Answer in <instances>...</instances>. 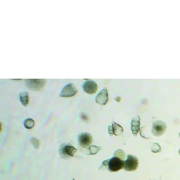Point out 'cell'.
I'll return each mask as SVG.
<instances>
[{"label":"cell","instance_id":"11","mask_svg":"<svg viewBox=\"0 0 180 180\" xmlns=\"http://www.w3.org/2000/svg\"><path fill=\"white\" fill-rule=\"evenodd\" d=\"M140 125V119L138 116H137L135 118L132 120L131 123V129L132 132L135 135H136L138 132Z\"/></svg>","mask_w":180,"mask_h":180},{"label":"cell","instance_id":"18","mask_svg":"<svg viewBox=\"0 0 180 180\" xmlns=\"http://www.w3.org/2000/svg\"><path fill=\"white\" fill-rule=\"evenodd\" d=\"M179 154H180V150H179Z\"/></svg>","mask_w":180,"mask_h":180},{"label":"cell","instance_id":"1","mask_svg":"<svg viewBox=\"0 0 180 180\" xmlns=\"http://www.w3.org/2000/svg\"><path fill=\"white\" fill-rule=\"evenodd\" d=\"M107 165L110 171L116 172L124 168L125 161L117 157L114 156L108 160Z\"/></svg>","mask_w":180,"mask_h":180},{"label":"cell","instance_id":"20","mask_svg":"<svg viewBox=\"0 0 180 180\" xmlns=\"http://www.w3.org/2000/svg\"><path fill=\"white\" fill-rule=\"evenodd\" d=\"M179 135H180V134H179Z\"/></svg>","mask_w":180,"mask_h":180},{"label":"cell","instance_id":"14","mask_svg":"<svg viewBox=\"0 0 180 180\" xmlns=\"http://www.w3.org/2000/svg\"><path fill=\"white\" fill-rule=\"evenodd\" d=\"M100 149H101V147H97V146H90L89 148V154L90 155H95V154H96L99 151Z\"/></svg>","mask_w":180,"mask_h":180},{"label":"cell","instance_id":"16","mask_svg":"<svg viewBox=\"0 0 180 180\" xmlns=\"http://www.w3.org/2000/svg\"><path fill=\"white\" fill-rule=\"evenodd\" d=\"M161 150L160 146L157 143H154L151 146V150L154 152H158Z\"/></svg>","mask_w":180,"mask_h":180},{"label":"cell","instance_id":"2","mask_svg":"<svg viewBox=\"0 0 180 180\" xmlns=\"http://www.w3.org/2000/svg\"><path fill=\"white\" fill-rule=\"evenodd\" d=\"M77 150L69 143H64L61 145L59 148V153L64 158H69L74 157Z\"/></svg>","mask_w":180,"mask_h":180},{"label":"cell","instance_id":"12","mask_svg":"<svg viewBox=\"0 0 180 180\" xmlns=\"http://www.w3.org/2000/svg\"><path fill=\"white\" fill-rule=\"evenodd\" d=\"M19 99L22 104L24 106H27L29 102V96L27 92H23L19 94Z\"/></svg>","mask_w":180,"mask_h":180},{"label":"cell","instance_id":"8","mask_svg":"<svg viewBox=\"0 0 180 180\" xmlns=\"http://www.w3.org/2000/svg\"><path fill=\"white\" fill-rule=\"evenodd\" d=\"M82 87L84 92L87 94H94L98 89V85L95 81L89 80L83 84Z\"/></svg>","mask_w":180,"mask_h":180},{"label":"cell","instance_id":"13","mask_svg":"<svg viewBox=\"0 0 180 180\" xmlns=\"http://www.w3.org/2000/svg\"><path fill=\"white\" fill-rule=\"evenodd\" d=\"M24 126L27 129H31L34 126L35 122L31 118H28L24 122Z\"/></svg>","mask_w":180,"mask_h":180},{"label":"cell","instance_id":"10","mask_svg":"<svg viewBox=\"0 0 180 180\" xmlns=\"http://www.w3.org/2000/svg\"><path fill=\"white\" fill-rule=\"evenodd\" d=\"M108 131L111 135H119L123 132V129L118 123L113 122L112 126H109L108 127Z\"/></svg>","mask_w":180,"mask_h":180},{"label":"cell","instance_id":"6","mask_svg":"<svg viewBox=\"0 0 180 180\" xmlns=\"http://www.w3.org/2000/svg\"><path fill=\"white\" fill-rule=\"evenodd\" d=\"M166 130V125L162 120H156L153 124L152 132L154 135H162Z\"/></svg>","mask_w":180,"mask_h":180},{"label":"cell","instance_id":"3","mask_svg":"<svg viewBox=\"0 0 180 180\" xmlns=\"http://www.w3.org/2000/svg\"><path fill=\"white\" fill-rule=\"evenodd\" d=\"M45 80L43 79H28L25 80V85L32 90H39L45 85Z\"/></svg>","mask_w":180,"mask_h":180},{"label":"cell","instance_id":"4","mask_svg":"<svg viewBox=\"0 0 180 180\" xmlns=\"http://www.w3.org/2000/svg\"><path fill=\"white\" fill-rule=\"evenodd\" d=\"M138 159L137 158L132 155H128L127 159L125 161L124 168L126 171H134L138 167Z\"/></svg>","mask_w":180,"mask_h":180},{"label":"cell","instance_id":"9","mask_svg":"<svg viewBox=\"0 0 180 180\" xmlns=\"http://www.w3.org/2000/svg\"><path fill=\"white\" fill-rule=\"evenodd\" d=\"M108 99L109 97H108L107 89L105 87L102 89L97 95L96 97V102L99 104L104 105L107 103Z\"/></svg>","mask_w":180,"mask_h":180},{"label":"cell","instance_id":"15","mask_svg":"<svg viewBox=\"0 0 180 180\" xmlns=\"http://www.w3.org/2000/svg\"><path fill=\"white\" fill-rule=\"evenodd\" d=\"M114 156L117 157L118 158H125V154L124 151L122 150H118L115 152Z\"/></svg>","mask_w":180,"mask_h":180},{"label":"cell","instance_id":"5","mask_svg":"<svg viewBox=\"0 0 180 180\" xmlns=\"http://www.w3.org/2000/svg\"><path fill=\"white\" fill-rule=\"evenodd\" d=\"M77 92L78 90L74 84H68L62 88L60 92V96L65 98L73 97L76 95Z\"/></svg>","mask_w":180,"mask_h":180},{"label":"cell","instance_id":"19","mask_svg":"<svg viewBox=\"0 0 180 180\" xmlns=\"http://www.w3.org/2000/svg\"><path fill=\"white\" fill-rule=\"evenodd\" d=\"M72 180H74V179H72Z\"/></svg>","mask_w":180,"mask_h":180},{"label":"cell","instance_id":"17","mask_svg":"<svg viewBox=\"0 0 180 180\" xmlns=\"http://www.w3.org/2000/svg\"><path fill=\"white\" fill-rule=\"evenodd\" d=\"M30 141L32 144L33 145V146H34V147L36 149H37L39 147V144H40L39 141L35 137L31 138Z\"/></svg>","mask_w":180,"mask_h":180},{"label":"cell","instance_id":"7","mask_svg":"<svg viewBox=\"0 0 180 180\" xmlns=\"http://www.w3.org/2000/svg\"><path fill=\"white\" fill-rule=\"evenodd\" d=\"M93 141L92 135L88 133H82L78 137V142L82 147L89 146Z\"/></svg>","mask_w":180,"mask_h":180}]
</instances>
